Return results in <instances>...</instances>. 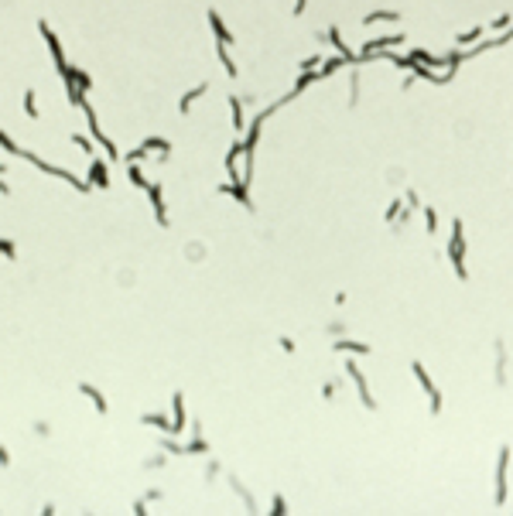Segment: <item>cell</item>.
Wrapping results in <instances>:
<instances>
[{"label":"cell","mask_w":513,"mask_h":516,"mask_svg":"<svg viewBox=\"0 0 513 516\" xmlns=\"http://www.w3.org/2000/svg\"><path fill=\"white\" fill-rule=\"evenodd\" d=\"M452 233H455V236H452V250H448V253H452V264H455V270L462 274V226L455 222V229H452Z\"/></svg>","instance_id":"6da1fadb"},{"label":"cell","mask_w":513,"mask_h":516,"mask_svg":"<svg viewBox=\"0 0 513 516\" xmlns=\"http://www.w3.org/2000/svg\"><path fill=\"white\" fill-rule=\"evenodd\" d=\"M209 24H212V31H216L219 45H226V41H229V45H233V35H229V31H226V24L219 21V14H216V11H209Z\"/></svg>","instance_id":"7a4b0ae2"},{"label":"cell","mask_w":513,"mask_h":516,"mask_svg":"<svg viewBox=\"0 0 513 516\" xmlns=\"http://www.w3.org/2000/svg\"><path fill=\"white\" fill-rule=\"evenodd\" d=\"M89 182H96L100 188H106V164H103V161H92V168H89Z\"/></svg>","instance_id":"3957f363"},{"label":"cell","mask_w":513,"mask_h":516,"mask_svg":"<svg viewBox=\"0 0 513 516\" xmlns=\"http://www.w3.org/2000/svg\"><path fill=\"white\" fill-rule=\"evenodd\" d=\"M151 202H154L158 222H164V202H161V185H151Z\"/></svg>","instance_id":"277c9868"},{"label":"cell","mask_w":513,"mask_h":516,"mask_svg":"<svg viewBox=\"0 0 513 516\" xmlns=\"http://www.w3.org/2000/svg\"><path fill=\"white\" fill-rule=\"evenodd\" d=\"M202 92H205V86H195L192 92H185V96H182V113H188V110H192V103L202 96Z\"/></svg>","instance_id":"5b68a950"},{"label":"cell","mask_w":513,"mask_h":516,"mask_svg":"<svg viewBox=\"0 0 513 516\" xmlns=\"http://www.w3.org/2000/svg\"><path fill=\"white\" fill-rule=\"evenodd\" d=\"M82 393H86V397H89V400L96 403V407H100V414H106V400H103V397H100L96 390H92V386H86V383H82Z\"/></svg>","instance_id":"8992f818"},{"label":"cell","mask_w":513,"mask_h":516,"mask_svg":"<svg viewBox=\"0 0 513 516\" xmlns=\"http://www.w3.org/2000/svg\"><path fill=\"white\" fill-rule=\"evenodd\" d=\"M130 182H134L137 188H148V178L140 174V164H137V161H134V164H130Z\"/></svg>","instance_id":"52a82bcc"},{"label":"cell","mask_w":513,"mask_h":516,"mask_svg":"<svg viewBox=\"0 0 513 516\" xmlns=\"http://www.w3.org/2000/svg\"><path fill=\"white\" fill-rule=\"evenodd\" d=\"M376 21H397V14H390V11H376L366 17V24H376Z\"/></svg>","instance_id":"ba28073f"},{"label":"cell","mask_w":513,"mask_h":516,"mask_svg":"<svg viewBox=\"0 0 513 516\" xmlns=\"http://www.w3.org/2000/svg\"><path fill=\"white\" fill-rule=\"evenodd\" d=\"M219 62H223V69H226L229 75H236V65L229 62V55H226V45H219Z\"/></svg>","instance_id":"9c48e42d"},{"label":"cell","mask_w":513,"mask_h":516,"mask_svg":"<svg viewBox=\"0 0 513 516\" xmlns=\"http://www.w3.org/2000/svg\"><path fill=\"white\" fill-rule=\"evenodd\" d=\"M229 113H233V126H243V116H239V99H229Z\"/></svg>","instance_id":"30bf717a"},{"label":"cell","mask_w":513,"mask_h":516,"mask_svg":"<svg viewBox=\"0 0 513 516\" xmlns=\"http://www.w3.org/2000/svg\"><path fill=\"white\" fill-rule=\"evenodd\" d=\"M0 147H4V150H11V154H21V147H17V144H14V140L7 137L4 130H0Z\"/></svg>","instance_id":"8fae6325"},{"label":"cell","mask_w":513,"mask_h":516,"mask_svg":"<svg viewBox=\"0 0 513 516\" xmlns=\"http://www.w3.org/2000/svg\"><path fill=\"white\" fill-rule=\"evenodd\" d=\"M175 431H182V397H175Z\"/></svg>","instance_id":"7c38bea8"},{"label":"cell","mask_w":513,"mask_h":516,"mask_svg":"<svg viewBox=\"0 0 513 516\" xmlns=\"http://www.w3.org/2000/svg\"><path fill=\"white\" fill-rule=\"evenodd\" d=\"M479 35H482L479 28H476V31H466V35H458V45H469V41H476Z\"/></svg>","instance_id":"4fadbf2b"},{"label":"cell","mask_w":513,"mask_h":516,"mask_svg":"<svg viewBox=\"0 0 513 516\" xmlns=\"http://www.w3.org/2000/svg\"><path fill=\"white\" fill-rule=\"evenodd\" d=\"M24 110H28V116H38V110H34V92L24 96Z\"/></svg>","instance_id":"5bb4252c"},{"label":"cell","mask_w":513,"mask_h":516,"mask_svg":"<svg viewBox=\"0 0 513 516\" xmlns=\"http://www.w3.org/2000/svg\"><path fill=\"white\" fill-rule=\"evenodd\" d=\"M424 219H428V233L438 229V222H434V209H424Z\"/></svg>","instance_id":"9a60e30c"},{"label":"cell","mask_w":513,"mask_h":516,"mask_svg":"<svg viewBox=\"0 0 513 516\" xmlns=\"http://www.w3.org/2000/svg\"><path fill=\"white\" fill-rule=\"evenodd\" d=\"M503 461H506V451H503V458H500V469H503ZM506 496V482H503V475H500V499Z\"/></svg>","instance_id":"2e32d148"},{"label":"cell","mask_w":513,"mask_h":516,"mask_svg":"<svg viewBox=\"0 0 513 516\" xmlns=\"http://www.w3.org/2000/svg\"><path fill=\"white\" fill-rule=\"evenodd\" d=\"M0 253H7V256H14V243H7V240H0Z\"/></svg>","instance_id":"e0dca14e"},{"label":"cell","mask_w":513,"mask_h":516,"mask_svg":"<svg viewBox=\"0 0 513 516\" xmlns=\"http://www.w3.org/2000/svg\"><path fill=\"white\" fill-rule=\"evenodd\" d=\"M76 144H79V147L86 150V154H92V144H89V140H86V137H76Z\"/></svg>","instance_id":"ac0fdd59"},{"label":"cell","mask_w":513,"mask_h":516,"mask_svg":"<svg viewBox=\"0 0 513 516\" xmlns=\"http://www.w3.org/2000/svg\"><path fill=\"white\" fill-rule=\"evenodd\" d=\"M342 349H349V352H366V345H353V342H342Z\"/></svg>","instance_id":"d6986e66"},{"label":"cell","mask_w":513,"mask_h":516,"mask_svg":"<svg viewBox=\"0 0 513 516\" xmlns=\"http://www.w3.org/2000/svg\"><path fill=\"white\" fill-rule=\"evenodd\" d=\"M301 11H305V0H298V4H295V14H301Z\"/></svg>","instance_id":"ffe728a7"},{"label":"cell","mask_w":513,"mask_h":516,"mask_svg":"<svg viewBox=\"0 0 513 516\" xmlns=\"http://www.w3.org/2000/svg\"><path fill=\"white\" fill-rule=\"evenodd\" d=\"M0 461H4V465H7V451H4V448H0Z\"/></svg>","instance_id":"44dd1931"}]
</instances>
